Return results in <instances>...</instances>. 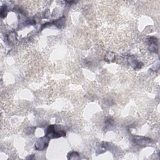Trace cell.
<instances>
[{
	"instance_id": "277c9868",
	"label": "cell",
	"mask_w": 160,
	"mask_h": 160,
	"mask_svg": "<svg viewBox=\"0 0 160 160\" xmlns=\"http://www.w3.org/2000/svg\"><path fill=\"white\" fill-rule=\"evenodd\" d=\"M128 62L131 67H133L135 69L140 68L143 65L141 62H139L134 56H131L128 58Z\"/></svg>"
},
{
	"instance_id": "8992f818",
	"label": "cell",
	"mask_w": 160,
	"mask_h": 160,
	"mask_svg": "<svg viewBox=\"0 0 160 160\" xmlns=\"http://www.w3.org/2000/svg\"><path fill=\"white\" fill-rule=\"evenodd\" d=\"M64 18H61L56 21H54V25L57 26L58 28H62V26L64 25Z\"/></svg>"
},
{
	"instance_id": "5b68a950",
	"label": "cell",
	"mask_w": 160,
	"mask_h": 160,
	"mask_svg": "<svg viewBox=\"0 0 160 160\" xmlns=\"http://www.w3.org/2000/svg\"><path fill=\"white\" fill-rule=\"evenodd\" d=\"M149 41V46H150V50L153 52H155L158 50V44L156 38L154 37H151Z\"/></svg>"
},
{
	"instance_id": "6da1fadb",
	"label": "cell",
	"mask_w": 160,
	"mask_h": 160,
	"mask_svg": "<svg viewBox=\"0 0 160 160\" xmlns=\"http://www.w3.org/2000/svg\"><path fill=\"white\" fill-rule=\"evenodd\" d=\"M65 135V132L63 130H61L59 126L57 125L49 126L48 128L46 133V136H47L49 140L64 136Z\"/></svg>"
},
{
	"instance_id": "ba28073f",
	"label": "cell",
	"mask_w": 160,
	"mask_h": 160,
	"mask_svg": "<svg viewBox=\"0 0 160 160\" xmlns=\"http://www.w3.org/2000/svg\"><path fill=\"white\" fill-rule=\"evenodd\" d=\"M115 58V55L114 53H108L105 56V59H106V61H113L114 60Z\"/></svg>"
},
{
	"instance_id": "3957f363",
	"label": "cell",
	"mask_w": 160,
	"mask_h": 160,
	"mask_svg": "<svg viewBox=\"0 0 160 160\" xmlns=\"http://www.w3.org/2000/svg\"><path fill=\"white\" fill-rule=\"evenodd\" d=\"M133 141L138 145L145 146L149 144V143L151 142V139L148 138L143 137V136H136L134 137Z\"/></svg>"
},
{
	"instance_id": "52a82bcc",
	"label": "cell",
	"mask_w": 160,
	"mask_h": 160,
	"mask_svg": "<svg viewBox=\"0 0 160 160\" xmlns=\"http://www.w3.org/2000/svg\"><path fill=\"white\" fill-rule=\"evenodd\" d=\"M68 159H78L79 158V154L77 152H71L68 155Z\"/></svg>"
},
{
	"instance_id": "7a4b0ae2",
	"label": "cell",
	"mask_w": 160,
	"mask_h": 160,
	"mask_svg": "<svg viewBox=\"0 0 160 160\" xmlns=\"http://www.w3.org/2000/svg\"><path fill=\"white\" fill-rule=\"evenodd\" d=\"M49 139L47 136H44L38 139L35 144V149L38 151H43L48 146Z\"/></svg>"
},
{
	"instance_id": "9c48e42d",
	"label": "cell",
	"mask_w": 160,
	"mask_h": 160,
	"mask_svg": "<svg viewBox=\"0 0 160 160\" xmlns=\"http://www.w3.org/2000/svg\"><path fill=\"white\" fill-rule=\"evenodd\" d=\"M16 35L14 33H12L11 34L9 37H8V40L11 42H12L13 41V43H15L16 41Z\"/></svg>"
}]
</instances>
